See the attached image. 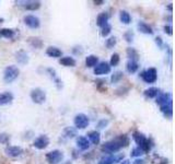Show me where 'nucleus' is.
Instances as JSON below:
<instances>
[{
	"label": "nucleus",
	"instance_id": "nucleus-1",
	"mask_svg": "<svg viewBox=\"0 0 175 164\" xmlns=\"http://www.w3.org/2000/svg\"><path fill=\"white\" fill-rule=\"evenodd\" d=\"M129 143V139L126 135L118 136L117 138L109 140L102 146V151L107 154H116L118 151H121L123 147H126Z\"/></svg>",
	"mask_w": 175,
	"mask_h": 164
},
{
	"label": "nucleus",
	"instance_id": "nucleus-2",
	"mask_svg": "<svg viewBox=\"0 0 175 164\" xmlns=\"http://www.w3.org/2000/svg\"><path fill=\"white\" fill-rule=\"evenodd\" d=\"M132 139H134L135 142L137 143V147L140 148L144 153L150 151V149H151L150 140L147 138L142 133H140V131H135V133H132Z\"/></svg>",
	"mask_w": 175,
	"mask_h": 164
},
{
	"label": "nucleus",
	"instance_id": "nucleus-3",
	"mask_svg": "<svg viewBox=\"0 0 175 164\" xmlns=\"http://www.w3.org/2000/svg\"><path fill=\"white\" fill-rule=\"evenodd\" d=\"M20 76V69L15 65L7 66L3 70V81L6 83H12Z\"/></svg>",
	"mask_w": 175,
	"mask_h": 164
},
{
	"label": "nucleus",
	"instance_id": "nucleus-4",
	"mask_svg": "<svg viewBox=\"0 0 175 164\" xmlns=\"http://www.w3.org/2000/svg\"><path fill=\"white\" fill-rule=\"evenodd\" d=\"M30 98L35 104H44L46 102V92L41 88H35L30 93Z\"/></svg>",
	"mask_w": 175,
	"mask_h": 164
},
{
	"label": "nucleus",
	"instance_id": "nucleus-5",
	"mask_svg": "<svg viewBox=\"0 0 175 164\" xmlns=\"http://www.w3.org/2000/svg\"><path fill=\"white\" fill-rule=\"evenodd\" d=\"M73 124L76 129H86L90 125V118L83 113H79L73 118Z\"/></svg>",
	"mask_w": 175,
	"mask_h": 164
},
{
	"label": "nucleus",
	"instance_id": "nucleus-6",
	"mask_svg": "<svg viewBox=\"0 0 175 164\" xmlns=\"http://www.w3.org/2000/svg\"><path fill=\"white\" fill-rule=\"evenodd\" d=\"M140 78L146 82V83H155L158 80V71L155 68H149L140 73Z\"/></svg>",
	"mask_w": 175,
	"mask_h": 164
},
{
	"label": "nucleus",
	"instance_id": "nucleus-7",
	"mask_svg": "<svg viewBox=\"0 0 175 164\" xmlns=\"http://www.w3.org/2000/svg\"><path fill=\"white\" fill-rule=\"evenodd\" d=\"M63 152L58 149L53 150L46 154V161L48 162V164H59L63 162Z\"/></svg>",
	"mask_w": 175,
	"mask_h": 164
},
{
	"label": "nucleus",
	"instance_id": "nucleus-8",
	"mask_svg": "<svg viewBox=\"0 0 175 164\" xmlns=\"http://www.w3.org/2000/svg\"><path fill=\"white\" fill-rule=\"evenodd\" d=\"M111 70H112V67L109 66V63L107 61H101L94 67L93 72H94L95 76H104L109 75Z\"/></svg>",
	"mask_w": 175,
	"mask_h": 164
},
{
	"label": "nucleus",
	"instance_id": "nucleus-9",
	"mask_svg": "<svg viewBox=\"0 0 175 164\" xmlns=\"http://www.w3.org/2000/svg\"><path fill=\"white\" fill-rule=\"evenodd\" d=\"M23 22L30 29H38L41 26V20L38 19L36 15H33V14H28V15H24L23 18Z\"/></svg>",
	"mask_w": 175,
	"mask_h": 164
},
{
	"label": "nucleus",
	"instance_id": "nucleus-10",
	"mask_svg": "<svg viewBox=\"0 0 175 164\" xmlns=\"http://www.w3.org/2000/svg\"><path fill=\"white\" fill-rule=\"evenodd\" d=\"M122 160H124L123 153H119V154H107V156L101 159L100 161L98 162V164H115L121 162Z\"/></svg>",
	"mask_w": 175,
	"mask_h": 164
},
{
	"label": "nucleus",
	"instance_id": "nucleus-11",
	"mask_svg": "<svg viewBox=\"0 0 175 164\" xmlns=\"http://www.w3.org/2000/svg\"><path fill=\"white\" fill-rule=\"evenodd\" d=\"M49 146V138L48 136L41 135L37 138H35L33 141V147L36 148L37 150H44Z\"/></svg>",
	"mask_w": 175,
	"mask_h": 164
},
{
	"label": "nucleus",
	"instance_id": "nucleus-12",
	"mask_svg": "<svg viewBox=\"0 0 175 164\" xmlns=\"http://www.w3.org/2000/svg\"><path fill=\"white\" fill-rule=\"evenodd\" d=\"M5 153L7 156H10V158H18L23 153V150L19 146H7L5 148Z\"/></svg>",
	"mask_w": 175,
	"mask_h": 164
},
{
	"label": "nucleus",
	"instance_id": "nucleus-13",
	"mask_svg": "<svg viewBox=\"0 0 175 164\" xmlns=\"http://www.w3.org/2000/svg\"><path fill=\"white\" fill-rule=\"evenodd\" d=\"M15 60L18 61L19 65H26L30 60L29 55H28V53H26L25 50L20 49V50H18V52L15 53Z\"/></svg>",
	"mask_w": 175,
	"mask_h": 164
},
{
	"label": "nucleus",
	"instance_id": "nucleus-14",
	"mask_svg": "<svg viewBox=\"0 0 175 164\" xmlns=\"http://www.w3.org/2000/svg\"><path fill=\"white\" fill-rule=\"evenodd\" d=\"M160 111L162 112V114H163L167 118H172V115H173V102H172V100L169 101L167 103L163 104V105H161Z\"/></svg>",
	"mask_w": 175,
	"mask_h": 164
},
{
	"label": "nucleus",
	"instance_id": "nucleus-15",
	"mask_svg": "<svg viewBox=\"0 0 175 164\" xmlns=\"http://www.w3.org/2000/svg\"><path fill=\"white\" fill-rule=\"evenodd\" d=\"M13 94L9 91H6V92L0 93V106H3V105H8V104L12 103L13 101Z\"/></svg>",
	"mask_w": 175,
	"mask_h": 164
},
{
	"label": "nucleus",
	"instance_id": "nucleus-16",
	"mask_svg": "<svg viewBox=\"0 0 175 164\" xmlns=\"http://www.w3.org/2000/svg\"><path fill=\"white\" fill-rule=\"evenodd\" d=\"M137 29L138 31L142 33V34H147V35H152L154 32H153L152 27L149 25L148 23L144 22V21H140V22H138L137 24Z\"/></svg>",
	"mask_w": 175,
	"mask_h": 164
},
{
	"label": "nucleus",
	"instance_id": "nucleus-17",
	"mask_svg": "<svg viewBox=\"0 0 175 164\" xmlns=\"http://www.w3.org/2000/svg\"><path fill=\"white\" fill-rule=\"evenodd\" d=\"M109 15L107 12H101L99 13V15L96 17V25L99 27H104L105 25L109 24Z\"/></svg>",
	"mask_w": 175,
	"mask_h": 164
},
{
	"label": "nucleus",
	"instance_id": "nucleus-18",
	"mask_svg": "<svg viewBox=\"0 0 175 164\" xmlns=\"http://www.w3.org/2000/svg\"><path fill=\"white\" fill-rule=\"evenodd\" d=\"M76 142H77L78 149L81 150V151H86V150H88L90 148L89 140H88L86 137H84V136H79L77 138V140H76Z\"/></svg>",
	"mask_w": 175,
	"mask_h": 164
},
{
	"label": "nucleus",
	"instance_id": "nucleus-19",
	"mask_svg": "<svg viewBox=\"0 0 175 164\" xmlns=\"http://www.w3.org/2000/svg\"><path fill=\"white\" fill-rule=\"evenodd\" d=\"M88 140H89V142L91 141L92 143L94 144V146H98L99 143H100L101 141V133H99L98 130H91V131H89L88 133Z\"/></svg>",
	"mask_w": 175,
	"mask_h": 164
},
{
	"label": "nucleus",
	"instance_id": "nucleus-20",
	"mask_svg": "<svg viewBox=\"0 0 175 164\" xmlns=\"http://www.w3.org/2000/svg\"><path fill=\"white\" fill-rule=\"evenodd\" d=\"M46 55L50 58H60L63 56V52L56 46H49L46 49Z\"/></svg>",
	"mask_w": 175,
	"mask_h": 164
},
{
	"label": "nucleus",
	"instance_id": "nucleus-21",
	"mask_svg": "<svg viewBox=\"0 0 175 164\" xmlns=\"http://www.w3.org/2000/svg\"><path fill=\"white\" fill-rule=\"evenodd\" d=\"M59 63H60L61 66L65 67H76L77 61L71 56H63V57L59 58Z\"/></svg>",
	"mask_w": 175,
	"mask_h": 164
},
{
	"label": "nucleus",
	"instance_id": "nucleus-22",
	"mask_svg": "<svg viewBox=\"0 0 175 164\" xmlns=\"http://www.w3.org/2000/svg\"><path fill=\"white\" fill-rule=\"evenodd\" d=\"M20 3H23L22 7L29 11H35V10L40 9L41 7L40 1H22V2L20 1Z\"/></svg>",
	"mask_w": 175,
	"mask_h": 164
},
{
	"label": "nucleus",
	"instance_id": "nucleus-23",
	"mask_svg": "<svg viewBox=\"0 0 175 164\" xmlns=\"http://www.w3.org/2000/svg\"><path fill=\"white\" fill-rule=\"evenodd\" d=\"M157 100H155V103L158 104L159 106H161V105H163V104L167 103L169 101H171L172 100V95L170 94V93H159V95L157 96Z\"/></svg>",
	"mask_w": 175,
	"mask_h": 164
},
{
	"label": "nucleus",
	"instance_id": "nucleus-24",
	"mask_svg": "<svg viewBox=\"0 0 175 164\" xmlns=\"http://www.w3.org/2000/svg\"><path fill=\"white\" fill-rule=\"evenodd\" d=\"M99 63V57L96 55H89L86 58V68H94Z\"/></svg>",
	"mask_w": 175,
	"mask_h": 164
},
{
	"label": "nucleus",
	"instance_id": "nucleus-25",
	"mask_svg": "<svg viewBox=\"0 0 175 164\" xmlns=\"http://www.w3.org/2000/svg\"><path fill=\"white\" fill-rule=\"evenodd\" d=\"M159 93H160V90H159L158 88L151 86V88H149V89L144 90V96L148 98H155L159 95Z\"/></svg>",
	"mask_w": 175,
	"mask_h": 164
},
{
	"label": "nucleus",
	"instance_id": "nucleus-26",
	"mask_svg": "<svg viewBox=\"0 0 175 164\" xmlns=\"http://www.w3.org/2000/svg\"><path fill=\"white\" fill-rule=\"evenodd\" d=\"M119 20L123 24H130L131 23V15L126 10L119 11Z\"/></svg>",
	"mask_w": 175,
	"mask_h": 164
},
{
	"label": "nucleus",
	"instance_id": "nucleus-27",
	"mask_svg": "<svg viewBox=\"0 0 175 164\" xmlns=\"http://www.w3.org/2000/svg\"><path fill=\"white\" fill-rule=\"evenodd\" d=\"M139 69V63L137 61H134V60H128L126 63V70L127 72L129 73H135V72L138 71Z\"/></svg>",
	"mask_w": 175,
	"mask_h": 164
},
{
	"label": "nucleus",
	"instance_id": "nucleus-28",
	"mask_svg": "<svg viewBox=\"0 0 175 164\" xmlns=\"http://www.w3.org/2000/svg\"><path fill=\"white\" fill-rule=\"evenodd\" d=\"M47 72H48L49 75H50L52 79L54 80L55 84H56V86H57L58 89H61V88H63V82H61L60 79L57 77V75H56V71H55L54 69H52V68H48V69H47Z\"/></svg>",
	"mask_w": 175,
	"mask_h": 164
},
{
	"label": "nucleus",
	"instance_id": "nucleus-29",
	"mask_svg": "<svg viewBox=\"0 0 175 164\" xmlns=\"http://www.w3.org/2000/svg\"><path fill=\"white\" fill-rule=\"evenodd\" d=\"M126 53H127V57L129 58V60H134V61H137L138 63V59H139V54H138V52L136 50L135 48L129 47V48H127Z\"/></svg>",
	"mask_w": 175,
	"mask_h": 164
},
{
	"label": "nucleus",
	"instance_id": "nucleus-30",
	"mask_svg": "<svg viewBox=\"0 0 175 164\" xmlns=\"http://www.w3.org/2000/svg\"><path fill=\"white\" fill-rule=\"evenodd\" d=\"M124 78V72L123 71H115L112 76H111V82L113 84H116L118 82H121Z\"/></svg>",
	"mask_w": 175,
	"mask_h": 164
},
{
	"label": "nucleus",
	"instance_id": "nucleus-31",
	"mask_svg": "<svg viewBox=\"0 0 175 164\" xmlns=\"http://www.w3.org/2000/svg\"><path fill=\"white\" fill-rule=\"evenodd\" d=\"M15 31L11 29H1L0 30V36H2V37L5 38H12L15 37Z\"/></svg>",
	"mask_w": 175,
	"mask_h": 164
},
{
	"label": "nucleus",
	"instance_id": "nucleus-32",
	"mask_svg": "<svg viewBox=\"0 0 175 164\" xmlns=\"http://www.w3.org/2000/svg\"><path fill=\"white\" fill-rule=\"evenodd\" d=\"M29 44L32 47H35V48H41V47L43 46V42L38 37H30Z\"/></svg>",
	"mask_w": 175,
	"mask_h": 164
},
{
	"label": "nucleus",
	"instance_id": "nucleus-33",
	"mask_svg": "<svg viewBox=\"0 0 175 164\" xmlns=\"http://www.w3.org/2000/svg\"><path fill=\"white\" fill-rule=\"evenodd\" d=\"M63 135L66 136L67 138H73L75 136H77V129L75 127H66L63 129Z\"/></svg>",
	"mask_w": 175,
	"mask_h": 164
},
{
	"label": "nucleus",
	"instance_id": "nucleus-34",
	"mask_svg": "<svg viewBox=\"0 0 175 164\" xmlns=\"http://www.w3.org/2000/svg\"><path fill=\"white\" fill-rule=\"evenodd\" d=\"M121 61V57H119V55L117 53H114L112 55V57H111V60H109V66L111 67H116L118 66V63Z\"/></svg>",
	"mask_w": 175,
	"mask_h": 164
},
{
	"label": "nucleus",
	"instance_id": "nucleus-35",
	"mask_svg": "<svg viewBox=\"0 0 175 164\" xmlns=\"http://www.w3.org/2000/svg\"><path fill=\"white\" fill-rule=\"evenodd\" d=\"M116 43H117L116 37H115V36H109V37L106 40V42H105V46H106L109 49H112V48H114Z\"/></svg>",
	"mask_w": 175,
	"mask_h": 164
},
{
	"label": "nucleus",
	"instance_id": "nucleus-36",
	"mask_svg": "<svg viewBox=\"0 0 175 164\" xmlns=\"http://www.w3.org/2000/svg\"><path fill=\"white\" fill-rule=\"evenodd\" d=\"M144 152L139 147L134 148V149L131 150V152H130V156H134V158H140V156H144Z\"/></svg>",
	"mask_w": 175,
	"mask_h": 164
},
{
	"label": "nucleus",
	"instance_id": "nucleus-37",
	"mask_svg": "<svg viewBox=\"0 0 175 164\" xmlns=\"http://www.w3.org/2000/svg\"><path fill=\"white\" fill-rule=\"evenodd\" d=\"M10 135L6 133H0V143L1 144H7L9 143V141H10Z\"/></svg>",
	"mask_w": 175,
	"mask_h": 164
},
{
	"label": "nucleus",
	"instance_id": "nucleus-38",
	"mask_svg": "<svg viewBox=\"0 0 175 164\" xmlns=\"http://www.w3.org/2000/svg\"><path fill=\"white\" fill-rule=\"evenodd\" d=\"M111 32H112V26L107 24L105 25L104 27H102V31H101V35L103 36V37H107L109 34H111Z\"/></svg>",
	"mask_w": 175,
	"mask_h": 164
},
{
	"label": "nucleus",
	"instance_id": "nucleus-39",
	"mask_svg": "<svg viewBox=\"0 0 175 164\" xmlns=\"http://www.w3.org/2000/svg\"><path fill=\"white\" fill-rule=\"evenodd\" d=\"M124 38H125V40H126L127 43H131L132 40H134V32H132L131 30H128L127 32H125Z\"/></svg>",
	"mask_w": 175,
	"mask_h": 164
},
{
	"label": "nucleus",
	"instance_id": "nucleus-40",
	"mask_svg": "<svg viewBox=\"0 0 175 164\" xmlns=\"http://www.w3.org/2000/svg\"><path fill=\"white\" fill-rule=\"evenodd\" d=\"M109 124V119H107V118H103V119L99 121V123L96 124V127H98L99 129H104V128H106Z\"/></svg>",
	"mask_w": 175,
	"mask_h": 164
},
{
	"label": "nucleus",
	"instance_id": "nucleus-41",
	"mask_svg": "<svg viewBox=\"0 0 175 164\" xmlns=\"http://www.w3.org/2000/svg\"><path fill=\"white\" fill-rule=\"evenodd\" d=\"M163 30H164V33H165V34H167V35H170V36L173 34V32H172L173 29H172V26H171V25H164Z\"/></svg>",
	"mask_w": 175,
	"mask_h": 164
},
{
	"label": "nucleus",
	"instance_id": "nucleus-42",
	"mask_svg": "<svg viewBox=\"0 0 175 164\" xmlns=\"http://www.w3.org/2000/svg\"><path fill=\"white\" fill-rule=\"evenodd\" d=\"M155 43H157V45H158L160 48H162V46H163V40H162V38H161L160 36L155 37Z\"/></svg>",
	"mask_w": 175,
	"mask_h": 164
},
{
	"label": "nucleus",
	"instance_id": "nucleus-43",
	"mask_svg": "<svg viewBox=\"0 0 175 164\" xmlns=\"http://www.w3.org/2000/svg\"><path fill=\"white\" fill-rule=\"evenodd\" d=\"M144 163H146V161H144V159H140V158H137L135 161L132 162V164H144Z\"/></svg>",
	"mask_w": 175,
	"mask_h": 164
},
{
	"label": "nucleus",
	"instance_id": "nucleus-44",
	"mask_svg": "<svg viewBox=\"0 0 175 164\" xmlns=\"http://www.w3.org/2000/svg\"><path fill=\"white\" fill-rule=\"evenodd\" d=\"M119 164H130V160H128V159H124V160H122V161L119 162Z\"/></svg>",
	"mask_w": 175,
	"mask_h": 164
},
{
	"label": "nucleus",
	"instance_id": "nucleus-45",
	"mask_svg": "<svg viewBox=\"0 0 175 164\" xmlns=\"http://www.w3.org/2000/svg\"><path fill=\"white\" fill-rule=\"evenodd\" d=\"M94 3H104V1H94ZM98 6H100V5H98Z\"/></svg>",
	"mask_w": 175,
	"mask_h": 164
},
{
	"label": "nucleus",
	"instance_id": "nucleus-46",
	"mask_svg": "<svg viewBox=\"0 0 175 164\" xmlns=\"http://www.w3.org/2000/svg\"><path fill=\"white\" fill-rule=\"evenodd\" d=\"M61 164H71V162H70V161H66V162H63V163H61Z\"/></svg>",
	"mask_w": 175,
	"mask_h": 164
},
{
	"label": "nucleus",
	"instance_id": "nucleus-47",
	"mask_svg": "<svg viewBox=\"0 0 175 164\" xmlns=\"http://www.w3.org/2000/svg\"><path fill=\"white\" fill-rule=\"evenodd\" d=\"M3 21V19H0V23H1V22H2Z\"/></svg>",
	"mask_w": 175,
	"mask_h": 164
}]
</instances>
